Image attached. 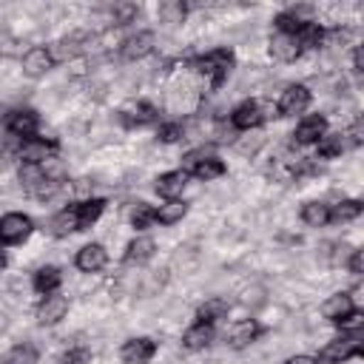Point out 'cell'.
<instances>
[{"label": "cell", "instance_id": "cell-2", "mask_svg": "<svg viewBox=\"0 0 364 364\" xmlns=\"http://www.w3.org/2000/svg\"><path fill=\"white\" fill-rule=\"evenodd\" d=\"M185 65H188L196 77L205 80V88L216 91V88H222V85L228 82V77L233 74V68H236V54H233V48L219 46V48H210V51H205V54H196V57L185 60Z\"/></svg>", "mask_w": 364, "mask_h": 364}, {"label": "cell", "instance_id": "cell-36", "mask_svg": "<svg viewBox=\"0 0 364 364\" xmlns=\"http://www.w3.org/2000/svg\"><path fill=\"white\" fill-rule=\"evenodd\" d=\"M350 68H353L355 77H361V71H364V60H361V46L358 43H353V51H350Z\"/></svg>", "mask_w": 364, "mask_h": 364}, {"label": "cell", "instance_id": "cell-15", "mask_svg": "<svg viewBox=\"0 0 364 364\" xmlns=\"http://www.w3.org/2000/svg\"><path fill=\"white\" fill-rule=\"evenodd\" d=\"M68 296L65 293H51V296H40L37 307H34V318L40 327H57L65 316H68Z\"/></svg>", "mask_w": 364, "mask_h": 364}, {"label": "cell", "instance_id": "cell-37", "mask_svg": "<svg viewBox=\"0 0 364 364\" xmlns=\"http://www.w3.org/2000/svg\"><path fill=\"white\" fill-rule=\"evenodd\" d=\"M282 364H318L316 355H307V353H296V355H287Z\"/></svg>", "mask_w": 364, "mask_h": 364}, {"label": "cell", "instance_id": "cell-4", "mask_svg": "<svg viewBox=\"0 0 364 364\" xmlns=\"http://www.w3.org/2000/svg\"><path fill=\"white\" fill-rule=\"evenodd\" d=\"M364 355V327L358 330H341V336L330 338L318 353L316 361L318 364H347L353 358Z\"/></svg>", "mask_w": 364, "mask_h": 364}, {"label": "cell", "instance_id": "cell-34", "mask_svg": "<svg viewBox=\"0 0 364 364\" xmlns=\"http://www.w3.org/2000/svg\"><path fill=\"white\" fill-rule=\"evenodd\" d=\"M136 17H139L136 3H114V9H111V23L114 26H131V23H136Z\"/></svg>", "mask_w": 364, "mask_h": 364}, {"label": "cell", "instance_id": "cell-1", "mask_svg": "<svg viewBox=\"0 0 364 364\" xmlns=\"http://www.w3.org/2000/svg\"><path fill=\"white\" fill-rule=\"evenodd\" d=\"M108 208V199L105 196H88V199H77L65 208H60L51 219H48V233L54 239H68L74 233H85L91 230L102 213Z\"/></svg>", "mask_w": 364, "mask_h": 364}, {"label": "cell", "instance_id": "cell-13", "mask_svg": "<svg viewBox=\"0 0 364 364\" xmlns=\"http://www.w3.org/2000/svg\"><path fill=\"white\" fill-rule=\"evenodd\" d=\"M154 48H156V34H154L151 28L131 31V34L117 46V51H119V57H122L125 63H139V60L151 57Z\"/></svg>", "mask_w": 364, "mask_h": 364}, {"label": "cell", "instance_id": "cell-28", "mask_svg": "<svg viewBox=\"0 0 364 364\" xmlns=\"http://www.w3.org/2000/svg\"><path fill=\"white\" fill-rule=\"evenodd\" d=\"M299 216H301V222H304L307 228H327V225H330V202H324V199H310V202L301 205Z\"/></svg>", "mask_w": 364, "mask_h": 364}, {"label": "cell", "instance_id": "cell-16", "mask_svg": "<svg viewBox=\"0 0 364 364\" xmlns=\"http://www.w3.org/2000/svg\"><path fill=\"white\" fill-rule=\"evenodd\" d=\"M159 344L156 338L151 336H134V338H125L119 344V361L122 364H151L154 355H156Z\"/></svg>", "mask_w": 364, "mask_h": 364}, {"label": "cell", "instance_id": "cell-26", "mask_svg": "<svg viewBox=\"0 0 364 364\" xmlns=\"http://www.w3.org/2000/svg\"><path fill=\"white\" fill-rule=\"evenodd\" d=\"M188 210H191V205L179 196V199H165L159 208H156V216H154V225H159V228H173V225H179L185 216H188Z\"/></svg>", "mask_w": 364, "mask_h": 364}, {"label": "cell", "instance_id": "cell-35", "mask_svg": "<svg viewBox=\"0 0 364 364\" xmlns=\"http://www.w3.org/2000/svg\"><path fill=\"white\" fill-rule=\"evenodd\" d=\"M344 264H347V270H350V276H355V279H358V276L364 273V250H361V247H353Z\"/></svg>", "mask_w": 364, "mask_h": 364}, {"label": "cell", "instance_id": "cell-32", "mask_svg": "<svg viewBox=\"0 0 364 364\" xmlns=\"http://www.w3.org/2000/svg\"><path fill=\"white\" fill-rule=\"evenodd\" d=\"M185 139V125L179 122V119H162L159 125H156V142H162V145H176V142H182Z\"/></svg>", "mask_w": 364, "mask_h": 364}, {"label": "cell", "instance_id": "cell-5", "mask_svg": "<svg viewBox=\"0 0 364 364\" xmlns=\"http://www.w3.org/2000/svg\"><path fill=\"white\" fill-rule=\"evenodd\" d=\"M182 171L191 176V179H199V182H213V179H222L228 173V165L225 159H219L216 154H208L205 148H193L182 156Z\"/></svg>", "mask_w": 364, "mask_h": 364}, {"label": "cell", "instance_id": "cell-25", "mask_svg": "<svg viewBox=\"0 0 364 364\" xmlns=\"http://www.w3.org/2000/svg\"><path fill=\"white\" fill-rule=\"evenodd\" d=\"M344 151H350V142H347L344 131H327V134L316 142V159H324V162L341 159Z\"/></svg>", "mask_w": 364, "mask_h": 364}, {"label": "cell", "instance_id": "cell-18", "mask_svg": "<svg viewBox=\"0 0 364 364\" xmlns=\"http://www.w3.org/2000/svg\"><path fill=\"white\" fill-rule=\"evenodd\" d=\"M267 51H270V57L276 63H284V65H290V63H296V60L304 57V48L299 43V37L296 34H287V31H273L270 34V43H267Z\"/></svg>", "mask_w": 364, "mask_h": 364}, {"label": "cell", "instance_id": "cell-20", "mask_svg": "<svg viewBox=\"0 0 364 364\" xmlns=\"http://www.w3.org/2000/svg\"><path fill=\"white\" fill-rule=\"evenodd\" d=\"M154 256H156V242H154L148 233H136V236L125 245V250H122V264H128V267H142V264H148Z\"/></svg>", "mask_w": 364, "mask_h": 364}, {"label": "cell", "instance_id": "cell-10", "mask_svg": "<svg viewBox=\"0 0 364 364\" xmlns=\"http://www.w3.org/2000/svg\"><path fill=\"white\" fill-rule=\"evenodd\" d=\"M3 128L11 139L23 142V139H31L40 134V114L28 105H20V108H11L3 114Z\"/></svg>", "mask_w": 364, "mask_h": 364}, {"label": "cell", "instance_id": "cell-8", "mask_svg": "<svg viewBox=\"0 0 364 364\" xmlns=\"http://www.w3.org/2000/svg\"><path fill=\"white\" fill-rule=\"evenodd\" d=\"M267 108H264V102L262 100H253V97H247V100H242V102H236L233 108H230V114H228V122H230V131H239V134H247V131H256V128H262L264 122H267Z\"/></svg>", "mask_w": 364, "mask_h": 364}, {"label": "cell", "instance_id": "cell-27", "mask_svg": "<svg viewBox=\"0 0 364 364\" xmlns=\"http://www.w3.org/2000/svg\"><path fill=\"white\" fill-rule=\"evenodd\" d=\"M364 213V202L358 196H344L330 205V225H350Z\"/></svg>", "mask_w": 364, "mask_h": 364}, {"label": "cell", "instance_id": "cell-3", "mask_svg": "<svg viewBox=\"0 0 364 364\" xmlns=\"http://www.w3.org/2000/svg\"><path fill=\"white\" fill-rule=\"evenodd\" d=\"M321 316L333 327H338V330H358V327H364V310L355 304L353 293H347V290H338V293L327 296L321 301Z\"/></svg>", "mask_w": 364, "mask_h": 364}, {"label": "cell", "instance_id": "cell-31", "mask_svg": "<svg viewBox=\"0 0 364 364\" xmlns=\"http://www.w3.org/2000/svg\"><path fill=\"white\" fill-rule=\"evenodd\" d=\"M154 216H156V205H151V202H136V205L131 208V213H128V222H131V228H134L136 233H145V230L154 225Z\"/></svg>", "mask_w": 364, "mask_h": 364}, {"label": "cell", "instance_id": "cell-6", "mask_svg": "<svg viewBox=\"0 0 364 364\" xmlns=\"http://www.w3.org/2000/svg\"><path fill=\"white\" fill-rule=\"evenodd\" d=\"M57 154H60V139L43 136V134H37L31 139H23L14 148V159L20 165H46V162L57 159Z\"/></svg>", "mask_w": 364, "mask_h": 364}, {"label": "cell", "instance_id": "cell-7", "mask_svg": "<svg viewBox=\"0 0 364 364\" xmlns=\"http://www.w3.org/2000/svg\"><path fill=\"white\" fill-rule=\"evenodd\" d=\"M37 230L34 219L23 210H9L0 216V250H9V247H17L23 242L31 239V233Z\"/></svg>", "mask_w": 364, "mask_h": 364}, {"label": "cell", "instance_id": "cell-17", "mask_svg": "<svg viewBox=\"0 0 364 364\" xmlns=\"http://www.w3.org/2000/svg\"><path fill=\"white\" fill-rule=\"evenodd\" d=\"M23 74L31 77V80H40L46 77L54 65H57V57H54V48L51 46H31L28 51H23Z\"/></svg>", "mask_w": 364, "mask_h": 364}, {"label": "cell", "instance_id": "cell-22", "mask_svg": "<svg viewBox=\"0 0 364 364\" xmlns=\"http://www.w3.org/2000/svg\"><path fill=\"white\" fill-rule=\"evenodd\" d=\"M63 287V270L57 264H40L34 273H31V290L37 296H51V293H60Z\"/></svg>", "mask_w": 364, "mask_h": 364}, {"label": "cell", "instance_id": "cell-21", "mask_svg": "<svg viewBox=\"0 0 364 364\" xmlns=\"http://www.w3.org/2000/svg\"><path fill=\"white\" fill-rule=\"evenodd\" d=\"M188 179L191 176L182 168H173V171H165V173H159L154 179V191L162 199H179L185 193V188H188Z\"/></svg>", "mask_w": 364, "mask_h": 364}, {"label": "cell", "instance_id": "cell-33", "mask_svg": "<svg viewBox=\"0 0 364 364\" xmlns=\"http://www.w3.org/2000/svg\"><path fill=\"white\" fill-rule=\"evenodd\" d=\"M94 361V353H91V347H82V344H77V347H68V350H63L51 364H91Z\"/></svg>", "mask_w": 364, "mask_h": 364}, {"label": "cell", "instance_id": "cell-29", "mask_svg": "<svg viewBox=\"0 0 364 364\" xmlns=\"http://www.w3.org/2000/svg\"><path fill=\"white\" fill-rule=\"evenodd\" d=\"M0 364H40V350H37L31 341L11 344V347L0 355Z\"/></svg>", "mask_w": 364, "mask_h": 364}, {"label": "cell", "instance_id": "cell-12", "mask_svg": "<svg viewBox=\"0 0 364 364\" xmlns=\"http://www.w3.org/2000/svg\"><path fill=\"white\" fill-rule=\"evenodd\" d=\"M264 333H267V324H262V321L253 318V316H245V318H236V321L228 327L225 344H228L230 350H247V347L256 344Z\"/></svg>", "mask_w": 364, "mask_h": 364}, {"label": "cell", "instance_id": "cell-24", "mask_svg": "<svg viewBox=\"0 0 364 364\" xmlns=\"http://www.w3.org/2000/svg\"><path fill=\"white\" fill-rule=\"evenodd\" d=\"M216 341V327H210V324H191L185 333H182V347L188 350V353H205L210 344Z\"/></svg>", "mask_w": 364, "mask_h": 364}, {"label": "cell", "instance_id": "cell-30", "mask_svg": "<svg viewBox=\"0 0 364 364\" xmlns=\"http://www.w3.org/2000/svg\"><path fill=\"white\" fill-rule=\"evenodd\" d=\"M156 17L165 26H179V23L188 20V3H182V0H162L156 6Z\"/></svg>", "mask_w": 364, "mask_h": 364}, {"label": "cell", "instance_id": "cell-23", "mask_svg": "<svg viewBox=\"0 0 364 364\" xmlns=\"http://www.w3.org/2000/svg\"><path fill=\"white\" fill-rule=\"evenodd\" d=\"M228 313H230V301L222 299V296H210V299H205V301L193 310V321H196V324H210V327H216Z\"/></svg>", "mask_w": 364, "mask_h": 364}, {"label": "cell", "instance_id": "cell-19", "mask_svg": "<svg viewBox=\"0 0 364 364\" xmlns=\"http://www.w3.org/2000/svg\"><path fill=\"white\" fill-rule=\"evenodd\" d=\"M108 247L102 242H88L74 253V267L80 273H100L108 267Z\"/></svg>", "mask_w": 364, "mask_h": 364}, {"label": "cell", "instance_id": "cell-9", "mask_svg": "<svg viewBox=\"0 0 364 364\" xmlns=\"http://www.w3.org/2000/svg\"><path fill=\"white\" fill-rule=\"evenodd\" d=\"M313 105V91L304 82H290L276 100V117L290 119V117H304V111Z\"/></svg>", "mask_w": 364, "mask_h": 364}, {"label": "cell", "instance_id": "cell-14", "mask_svg": "<svg viewBox=\"0 0 364 364\" xmlns=\"http://www.w3.org/2000/svg\"><path fill=\"white\" fill-rule=\"evenodd\" d=\"M327 131H330V122H327L324 114H304L296 122V128L290 134V142L299 145V148H307V145H316Z\"/></svg>", "mask_w": 364, "mask_h": 364}, {"label": "cell", "instance_id": "cell-11", "mask_svg": "<svg viewBox=\"0 0 364 364\" xmlns=\"http://www.w3.org/2000/svg\"><path fill=\"white\" fill-rule=\"evenodd\" d=\"M159 105H154L151 100H136V102H128L125 108H119L117 119L122 128L134 131V128H151V125H159Z\"/></svg>", "mask_w": 364, "mask_h": 364}]
</instances>
